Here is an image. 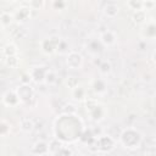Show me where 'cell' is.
Wrapping results in <instances>:
<instances>
[{"instance_id": "cell-1", "label": "cell", "mask_w": 156, "mask_h": 156, "mask_svg": "<svg viewBox=\"0 0 156 156\" xmlns=\"http://www.w3.org/2000/svg\"><path fill=\"white\" fill-rule=\"evenodd\" d=\"M82 65V56L78 52H71L67 56V66H69L71 68L76 69L79 68Z\"/></svg>"}, {"instance_id": "cell-2", "label": "cell", "mask_w": 156, "mask_h": 156, "mask_svg": "<svg viewBox=\"0 0 156 156\" xmlns=\"http://www.w3.org/2000/svg\"><path fill=\"white\" fill-rule=\"evenodd\" d=\"M58 43H60V39H57V38H51V39L45 40V41L43 43V49H44L45 52L51 54V52L55 51V49L57 48Z\"/></svg>"}, {"instance_id": "cell-3", "label": "cell", "mask_w": 156, "mask_h": 156, "mask_svg": "<svg viewBox=\"0 0 156 156\" xmlns=\"http://www.w3.org/2000/svg\"><path fill=\"white\" fill-rule=\"evenodd\" d=\"M29 16H30V9L29 7H26V6L20 7L16 11V13H15V18L17 21H26V20L29 18Z\"/></svg>"}, {"instance_id": "cell-4", "label": "cell", "mask_w": 156, "mask_h": 156, "mask_svg": "<svg viewBox=\"0 0 156 156\" xmlns=\"http://www.w3.org/2000/svg\"><path fill=\"white\" fill-rule=\"evenodd\" d=\"M104 13L107 17H115L118 13V6L115 2H108L104 7Z\"/></svg>"}, {"instance_id": "cell-5", "label": "cell", "mask_w": 156, "mask_h": 156, "mask_svg": "<svg viewBox=\"0 0 156 156\" xmlns=\"http://www.w3.org/2000/svg\"><path fill=\"white\" fill-rule=\"evenodd\" d=\"M101 41L106 45H111L115 43V34L111 30H106L101 34Z\"/></svg>"}, {"instance_id": "cell-6", "label": "cell", "mask_w": 156, "mask_h": 156, "mask_svg": "<svg viewBox=\"0 0 156 156\" xmlns=\"http://www.w3.org/2000/svg\"><path fill=\"white\" fill-rule=\"evenodd\" d=\"M132 18H133V21L135 22V23H143L144 21H145V11L144 10H138V11H135L134 13H133V16H132Z\"/></svg>"}, {"instance_id": "cell-7", "label": "cell", "mask_w": 156, "mask_h": 156, "mask_svg": "<svg viewBox=\"0 0 156 156\" xmlns=\"http://www.w3.org/2000/svg\"><path fill=\"white\" fill-rule=\"evenodd\" d=\"M33 127H34V124H33L32 119H29V118H22V119H21V128H22L23 130L29 132V130L33 129Z\"/></svg>"}, {"instance_id": "cell-8", "label": "cell", "mask_w": 156, "mask_h": 156, "mask_svg": "<svg viewBox=\"0 0 156 156\" xmlns=\"http://www.w3.org/2000/svg\"><path fill=\"white\" fill-rule=\"evenodd\" d=\"M11 21H12V15L10 12H6L5 11V12H2L0 15V23L2 26H9L11 23Z\"/></svg>"}, {"instance_id": "cell-9", "label": "cell", "mask_w": 156, "mask_h": 156, "mask_svg": "<svg viewBox=\"0 0 156 156\" xmlns=\"http://www.w3.org/2000/svg\"><path fill=\"white\" fill-rule=\"evenodd\" d=\"M127 5L132 9V10H143V1H136V0H130L127 2Z\"/></svg>"}, {"instance_id": "cell-10", "label": "cell", "mask_w": 156, "mask_h": 156, "mask_svg": "<svg viewBox=\"0 0 156 156\" xmlns=\"http://www.w3.org/2000/svg\"><path fill=\"white\" fill-rule=\"evenodd\" d=\"M5 54H6V56L7 57H10V56H15L16 55V52H17V50H16V46L13 45V44H7L6 46H5Z\"/></svg>"}, {"instance_id": "cell-11", "label": "cell", "mask_w": 156, "mask_h": 156, "mask_svg": "<svg viewBox=\"0 0 156 156\" xmlns=\"http://www.w3.org/2000/svg\"><path fill=\"white\" fill-rule=\"evenodd\" d=\"M55 80H56V77H55V73H54V72H48V73H45V82H46L48 84H52Z\"/></svg>"}, {"instance_id": "cell-12", "label": "cell", "mask_w": 156, "mask_h": 156, "mask_svg": "<svg viewBox=\"0 0 156 156\" xmlns=\"http://www.w3.org/2000/svg\"><path fill=\"white\" fill-rule=\"evenodd\" d=\"M9 133V124L6 122H0V135H6Z\"/></svg>"}, {"instance_id": "cell-13", "label": "cell", "mask_w": 156, "mask_h": 156, "mask_svg": "<svg viewBox=\"0 0 156 156\" xmlns=\"http://www.w3.org/2000/svg\"><path fill=\"white\" fill-rule=\"evenodd\" d=\"M43 5H44L43 1H30V2H29V9H30V10H34V9L39 10Z\"/></svg>"}, {"instance_id": "cell-14", "label": "cell", "mask_w": 156, "mask_h": 156, "mask_svg": "<svg viewBox=\"0 0 156 156\" xmlns=\"http://www.w3.org/2000/svg\"><path fill=\"white\" fill-rule=\"evenodd\" d=\"M6 63H7L9 66H11V67H15V66L17 65V58H16V56H10V57H7Z\"/></svg>"}, {"instance_id": "cell-15", "label": "cell", "mask_w": 156, "mask_h": 156, "mask_svg": "<svg viewBox=\"0 0 156 156\" xmlns=\"http://www.w3.org/2000/svg\"><path fill=\"white\" fill-rule=\"evenodd\" d=\"M110 68H111V66H110V63H107V62H104V63L100 66V71H101L102 73L110 72Z\"/></svg>"}, {"instance_id": "cell-16", "label": "cell", "mask_w": 156, "mask_h": 156, "mask_svg": "<svg viewBox=\"0 0 156 156\" xmlns=\"http://www.w3.org/2000/svg\"><path fill=\"white\" fill-rule=\"evenodd\" d=\"M155 6V1H143V7H145L146 10H150Z\"/></svg>"}, {"instance_id": "cell-17", "label": "cell", "mask_w": 156, "mask_h": 156, "mask_svg": "<svg viewBox=\"0 0 156 156\" xmlns=\"http://www.w3.org/2000/svg\"><path fill=\"white\" fill-rule=\"evenodd\" d=\"M54 7H60V9H62V7H65L66 6V2L65 1H54Z\"/></svg>"}, {"instance_id": "cell-18", "label": "cell", "mask_w": 156, "mask_h": 156, "mask_svg": "<svg viewBox=\"0 0 156 156\" xmlns=\"http://www.w3.org/2000/svg\"><path fill=\"white\" fill-rule=\"evenodd\" d=\"M39 156H51V155H49V154H46V152H44V154H40Z\"/></svg>"}]
</instances>
